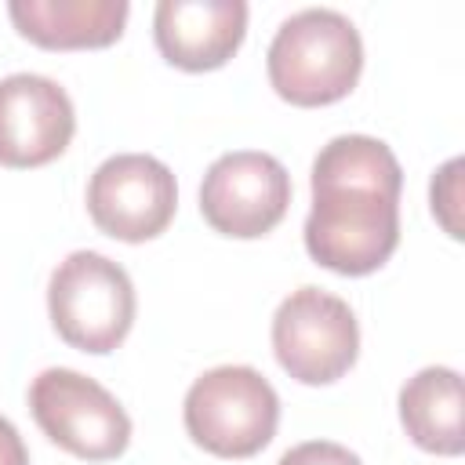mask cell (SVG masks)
<instances>
[{
  "label": "cell",
  "instance_id": "5b68a950",
  "mask_svg": "<svg viewBox=\"0 0 465 465\" xmlns=\"http://www.w3.org/2000/svg\"><path fill=\"white\" fill-rule=\"evenodd\" d=\"M29 411L44 436L84 461L120 458L131 443V418L94 378L47 367L29 385Z\"/></svg>",
  "mask_w": 465,
  "mask_h": 465
},
{
  "label": "cell",
  "instance_id": "52a82bcc",
  "mask_svg": "<svg viewBox=\"0 0 465 465\" xmlns=\"http://www.w3.org/2000/svg\"><path fill=\"white\" fill-rule=\"evenodd\" d=\"M287 207L291 174L276 156L258 149H236L218 156L200 185V214L222 236H265L283 222Z\"/></svg>",
  "mask_w": 465,
  "mask_h": 465
},
{
  "label": "cell",
  "instance_id": "277c9868",
  "mask_svg": "<svg viewBox=\"0 0 465 465\" xmlns=\"http://www.w3.org/2000/svg\"><path fill=\"white\" fill-rule=\"evenodd\" d=\"M47 312L58 338L80 352H113L134 323L131 276L98 251H73L47 283Z\"/></svg>",
  "mask_w": 465,
  "mask_h": 465
},
{
  "label": "cell",
  "instance_id": "30bf717a",
  "mask_svg": "<svg viewBox=\"0 0 465 465\" xmlns=\"http://www.w3.org/2000/svg\"><path fill=\"white\" fill-rule=\"evenodd\" d=\"M243 33V0H160L153 15V36L160 54L185 73H207L225 65L240 51Z\"/></svg>",
  "mask_w": 465,
  "mask_h": 465
},
{
  "label": "cell",
  "instance_id": "ba28073f",
  "mask_svg": "<svg viewBox=\"0 0 465 465\" xmlns=\"http://www.w3.org/2000/svg\"><path fill=\"white\" fill-rule=\"evenodd\" d=\"M178 207V185L163 160L145 153L109 156L87 185L91 222L124 243H142L160 236Z\"/></svg>",
  "mask_w": 465,
  "mask_h": 465
},
{
  "label": "cell",
  "instance_id": "8fae6325",
  "mask_svg": "<svg viewBox=\"0 0 465 465\" xmlns=\"http://www.w3.org/2000/svg\"><path fill=\"white\" fill-rule=\"evenodd\" d=\"M15 29L47 51L109 47L127 25V0H15L7 7Z\"/></svg>",
  "mask_w": 465,
  "mask_h": 465
},
{
  "label": "cell",
  "instance_id": "3957f363",
  "mask_svg": "<svg viewBox=\"0 0 465 465\" xmlns=\"http://www.w3.org/2000/svg\"><path fill=\"white\" fill-rule=\"evenodd\" d=\"M185 432L196 447L218 458H251L276 436L280 396L243 363L203 371L185 392Z\"/></svg>",
  "mask_w": 465,
  "mask_h": 465
},
{
  "label": "cell",
  "instance_id": "8992f818",
  "mask_svg": "<svg viewBox=\"0 0 465 465\" xmlns=\"http://www.w3.org/2000/svg\"><path fill=\"white\" fill-rule=\"evenodd\" d=\"M272 352L294 381L331 385L360 356L356 316L341 298L320 287H298L272 316Z\"/></svg>",
  "mask_w": 465,
  "mask_h": 465
},
{
  "label": "cell",
  "instance_id": "4fadbf2b",
  "mask_svg": "<svg viewBox=\"0 0 465 465\" xmlns=\"http://www.w3.org/2000/svg\"><path fill=\"white\" fill-rule=\"evenodd\" d=\"M461 160H447L440 171H436V178H432V189H429V196H432V214L440 218V225L454 236V240H461V218H458V211H461Z\"/></svg>",
  "mask_w": 465,
  "mask_h": 465
},
{
  "label": "cell",
  "instance_id": "5bb4252c",
  "mask_svg": "<svg viewBox=\"0 0 465 465\" xmlns=\"http://www.w3.org/2000/svg\"><path fill=\"white\" fill-rule=\"evenodd\" d=\"M280 465H363L349 447L341 443H331V440H309V443H298L291 447Z\"/></svg>",
  "mask_w": 465,
  "mask_h": 465
},
{
  "label": "cell",
  "instance_id": "9c48e42d",
  "mask_svg": "<svg viewBox=\"0 0 465 465\" xmlns=\"http://www.w3.org/2000/svg\"><path fill=\"white\" fill-rule=\"evenodd\" d=\"M76 131L69 94L36 73H11L0 80V163L44 167L65 153Z\"/></svg>",
  "mask_w": 465,
  "mask_h": 465
},
{
  "label": "cell",
  "instance_id": "7a4b0ae2",
  "mask_svg": "<svg viewBox=\"0 0 465 465\" xmlns=\"http://www.w3.org/2000/svg\"><path fill=\"white\" fill-rule=\"evenodd\" d=\"M272 91L302 109L341 102L363 69V40L356 25L331 7L291 15L265 54Z\"/></svg>",
  "mask_w": 465,
  "mask_h": 465
},
{
  "label": "cell",
  "instance_id": "6da1fadb",
  "mask_svg": "<svg viewBox=\"0 0 465 465\" xmlns=\"http://www.w3.org/2000/svg\"><path fill=\"white\" fill-rule=\"evenodd\" d=\"M403 171L392 149L371 134H338L312 160V207L305 251L338 276L381 269L400 243Z\"/></svg>",
  "mask_w": 465,
  "mask_h": 465
},
{
  "label": "cell",
  "instance_id": "9a60e30c",
  "mask_svg": "<svg viewBox=\"0 0 465 465\" xmlns=\"http://www.w3.org/2000/svg\"><path fill=\"white\" fill-rule=\"evenodd\" d=\"M0 465H29V450L7 418H0Z\"/></svg>",
  "mask_w": 465,
  "mask_h": 465
},
{
  "label": "cell",
  "instance_id": "7c38bea8",
  "mask_svg": "<svg viewBox=\"0 0 465 465\" xmlns=\"http://www.w3.org/2000/svg\"><path fill=\"white\" fill-rule=\"evenodd\" d=\"M461 407V374L450 367H425L400 389V421L429 454L454 458L465 450Z\"/></svg>",
  "mask_w": 465,
  "mask_h": 465
}]
</instances>
